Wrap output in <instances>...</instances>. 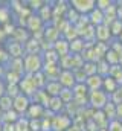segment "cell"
<instances>
[{
    "label": "cell",
    "instance_id": "6da1fadb",
    "mask_svg": "<svg viewBox=\"0 0 122 131\" xmlns=\"http://www.w3.org/2000/svg\"><path fill=\"white\" fill-rule=\"evenodd\" d=\"M87 102L90 104L91 110H102L104 105L108 102V95L104 93L102 90H93V92H89L87 95Z\"/></svg>",
    "mask_w": 122,
    "mask_h": 131
},
{
    "label": "cell",
    "instance_id": "7a4b0ae2",
    "mask_svg": "<svg viewBox=\"0 0 122 131\" xmlns=\"http://www.w3.org/2000/svg\"><path fill=\"white\" fill-rule=\"evenodd\" d=\"M69 5L79 15H89L91 11L95 9L96 2L95 0H72V2H69Z\"/></svg>",
    "mask_w": 122,
    "mask_h": 131
},
{
    "label": "cell",
    "instance_id": "3957f363",
    "mask_svg": "<svg viewBox=\"0 0 122 131\" xmlns=\"http://www.w3.org/2000/svg\"><path fill=\"white\" fill-rule=\"evenodd\" d=\"M73 124V121L69 117V114H55L50 119L52 131H67V128Z\"/></svg>",
    "mask_w": 122,
    "mask_h": 131
},
{
    "label": "cell",
    "instance_id": "277c9868",
    "mask_svg": "<svg viewBox=\"0 0 122 131\" xmlns=\"http://www.w3.org/2000/svg\"><path fill=\"white\" fill-rule=\"evenodd\" d=\"M25 67L29 73H34V75L41 72L43 70V57L38 53H32V55L29 53V57H26V60H25Z\"/></svg>",
    "mask_w": 122,
    "mask_h": 131
},
{
    "label": "cell",
    "instance_id": "5b68a950",
    "mask_svg": "<svg viewBox=\"0 0 122 131\" xmlns=\"http://www.w3.org/2000/svg\"><path fill=\"white\" fill-rule=\"evenodd\" d=\"M95 40H96L98 43H107V44H110V41L113 40V37H111V34H110L108 26H105V25L96 26V28H95Z\"/></svg>",
    "mask_w": 122,
    "mask_h": 131
},
{
    "label": "cell",
    "instance_id": "8992f818",
    "mask_svg": "<svg viewBox=\"0 0 122 131\" xmlns=\"http://www.w3.org/2000/svg\"><path fill=\"white\" fill-rule=\"evenodd\" d=\"M58 82L63 89H73L76 81H75V76H73V72L72 70H61L60 76H58Z\"/></svg>",
    "mask_w": 122,
    "mask_h": 131
},
{
    "label": "cell",
    "instance_id": "52a82bcc",
    "mask_svg": "<svg viewBox=\"0 0 122 131\" xmlns=\"http://www.w3.org/2000/svg\"><path fill=\"white\" fill-rule=\"evenodd\" d=\"M52 49L55 50V53H57L60 58H61V57H66V55H69V53H70V50H69V41H67V40H64V38H58V40L54 43Z\"/></svg>",
    "mask_w": 122,
    "mask_h": 131
},
{
    "label": "cell",
    "instance_id": "ba28073f",
    "mask_svg": "<svg viewBox=\"0 0 122 131\" xmlns=\"http://www.w3.org/2000/svg\"><path fill=\"white\" fill-rule=\"evenodd\" d=\"M115 20H118V8L115 5V2L104 11V25L105 26H110Z\"/></svg>",
    "mask_w": 122,
    "mask_h": 131
},
{
    "label": "cell",
    "instance_id": "9c48e42d",
    "mask_svg": "<svg viewBox=\"0 0 122 131\" xmlns=\"http://www.w3.org/2000/svg\"><path fill=\"white\" fill-rule=\"evenodd\" d=\"M87 20H89V25L95 26V28L99 26V25H104V12L99 11V9L95 6V9L87 15Z\"/></svg>",
    "mask_w": 122,
    "mask_h": 131
},
{
    "label": "cell",
    "instance_id": "30bf717a",
    "mask_svg": "<svg viewBox=\"0 0 122 131\" xmlns=\"http://www.w3.org/2000/svg\"><path fill=\"white\" fill-rule=\"evenodd\" d=\"M86 87H87V90L89 92H93V90H101V87H102V76H99L98 73L96 75H93V76H89L87 79H86Z\"/></svg>",
    "mask_w": 122,
    "mask_h": 131
},
{
    "label": "cell",
    "instance_id": "8fae6325",
    "mask_svg": "<svg viewBox=\"0 0 122 131\" xmlns=\"http://www.w3.org/2000/svg\"><path fill=\"white\" fill-rule=\"evenodd\" d=\"M118 87H119L118 82H116L111 76H105V78H102V87H101V90H102L104 93H107L108 96H110Z\"/></svg>",
    "mask_w": 122,
    "mask_h": 131
},
{
    "label": "cell",
    "instance_id": "7c38bea8",
    "mask_svg": "<svg viewBox=\"0 0 122 131\" xmlns=\"http://www.w3.org/2000/svg\"><path fill=\"white\" fill-rule=\"evenodd\" d=\"M46 93H47V96H50V98H55V96H60L61 90H63V87L60 85V82L58 81H49V82H46Z\"/></svg>",
    "mask_w": 122,
    "mask_h": 131
},
{
    "label": "cell",
    "instance_id": "4fadbf2b",
    "mask_svg": "<svg viewBox=\"0 0 122 131\" xmlns=\"http://www.w3.org/2000/svg\"><path fill=\"white\" fill-rule=\"evenodd\" d=\"M47 108L54 113V116H55V114H60V111L64 108V102H63L58 96L50 98L49 99V104H47Z\"/></svg>",
    "mask_w": 122,
    "mask_h": 131
},
{
    "label": "cell",
    "instance_id": "5bb4252c",
    "mask_svg": "<svg viewBox=\"0 0 122 131\" xmlns=\"http://www.w3.org/2000/svg\"><path fill=\"white\" fill-rule=\"evenodd\" d=\"M102 113H104V116L107 117V121L110 122V121H113V119H116V105L113 104V102H107L105 105H104V108L101 110Z\"/></svg>",
    "mask_w": 122,
    "mask_h": 131
},
{
    "label": "cell",
    "instance_id": "9a60e30c",
    "mask_svg": "<svg viewBox=\"0 0 122 131\" xmlns=\"http://www.w3.org/2000/svg\"><path fill=\"white\" fill-rule=\"evenodd\" d=\"M29 99L28 96H23V95H18L15 101H14V107H15V110H18V111H26L28 108H29Z\"/></svg>",
    "mask_w": 122,
    "mask_h": 131
},
{
    "label": "cell",
    "instance_id": "2e32d148",
    "mask_svg": "<svg viewBox=\"0 0 122 131\" xmlns=\"http://www.w3.org/2000/svg\"><path fill=\"white\" fill-rule=\"evenodd\" d=\"M104 61H105L108 66H116V64H119V53H116L115 50L108 49V50H107V53L104 55Z\"/></svg>",
    "mask_w": 122,
    "mask_h": 131
},
{
    "label": "cell",
    "instance_id": "e0dca14e",
    "mask_svg": "<svg viewBox=\"0 0 122 131\" xmlns=\"http://www.w3.org/2000/svg\"><path fill=\"white\" fill-rule=\"evenodd\" d=\"M41 26H43V21L40 20V17L37 15H30L29 18H28V29L30 31H40L41 29Z\"/></svg>",
    "mask_w": 122,
    "mask_h": 131
},
{
    "label": "cell",
    "instance_id": "ac0fdd59",
    "mask_svg": "<svg viewBox=\"0 0 122 131\" xmlns=\"http://www.w3.org/2000/svg\"><path fill=\"white\" fill-rule=\"evenodd\" d=\"M29 116L34 119V117H40L44 114V107H41L40 104H30L29 105Z\"/></svg>",
    "mask_w": 122,
    "mask_h": 131
},
{
    "label": "cell",
    "instance_id": "d6986e66",
    "mask_svg": "<svg viewBox=\"0 0 122 131\" xmlns=\"http://www.w3.org/2000/svg\"><path fill=\"white\" fill-rule=\"evenodd\" d=\"M108 72H110V66L107 64L104 60H101V61L96 63V73H98L99 76L105 78V76H108Z\"/></svg>",
    "mask_w": 122,
    "mask_h": 131
},
{
    "label": "cell",
    "instance_id": "ffe728a7",
    "mask_svg": "<svg viewBox=\"0 0 122 131\" xmlns=\"http://www.w3.org/2000/svg\"><path fill=\"white\" fill-rule=\"evenodd\" d=\"M22 90H23L26 95H30V93L37 92V85H35L34 79H23V81H22Z\"/></svg>",
    "mask_w": 122,
    "mask_h": 131
},
{
    "label": "cell",
    "instance_id": "44dd1931",
    "mask_svg": "<svg viewBox=\"0 0 122 131\" xmlns=\"http://www.w3.org/2000/svg\"><path fill=\"white\" fill-rule=\"evenodd\" d=\"M108 29H110V34H111L113 38H118L122 32V21L121 20H115V21L108 26Z\"/></svg>",
    "mask_w": 122,
    "mask_h": 131
},
{
    "label": "cell",
    "instance_id": "7402d4cb",
    "mask_svg": "<svg viewBox=\"0 0 122 131\" xmlns=\"http://www.w3.org/2000/svg\"><path fill=\"white\" fill-rule=\"evenodd\" d=\"M108 101L110 102H113L115 105H119V104H122V85H119L110 96H108Z\"/></svg>",
    "mask_w": 122,
    "mask_h": 131
},
{
    "label": "cell",
    "instance_id": "603a6c76",
    "mask_svg": "<svg viewBox=\"0 0 122 131\" xmlns=\"http://www.w3.org/2000/svg\"><path fill=\"white\" fill-rule=\"evenodd\" d=\"M81 70L84 72V75H86L87 78H89V76H93V75H96V63H93V61L84 63V66H83Z\"/></svg>",
    "mask_w": 122,
    "mask_h": 131
},
{
    "label": "cell",
    "instance_id": "cb8c5ba5",
    "mask_svg": "<svg viewBox=\"0 0 122 131\" xmlns=\"http://www.w3.org/2000/svg\"><path fill=\"white\" fill-rule=\"evenodd\" d=\"M58 98L64 102V105H66V104H70V102L73 101V92H72V89H63Z\"/></svg>",
    "mask_w": 122,
    "mask_h": 131
},
{
    "label": "cell",
    "instance_id": "d4e9b609",
    "mask_svg": "<svg viewBox=\"0 0 122 131\" xmlns=\"http://www.w3.org/2000/svg\"><path fill=\"white\" fill-rule=\"evenodd\" d=\"M107 130L108 131H122V121H119V119L110 121L108 125H107Z\"/></svg>",
    "mask_w": 122,
    "mask_h": 131
},
{
    "label": "cell",
    "instance_id": "484cf974",
    "mask_svg": "<svg viewBox=\"0 0 122 131\" xmlns=\"http://www.w3.org/2000/svg\"><path fill=\"white\" fill-rule=\"evenodd\" d=\"M95 2H96V8H98L99 11H102V12L113 3L111 0H95Z\"/></svg>",
    "mask_w": 122,
    "mask_h": 131
},
{
    "label": "cell",
    "instance_id": "4316f807",
    "mask_svg": "<svg viewBox=\"0 0 122 131\" xmlns=\"http://www.w3.org/2000/svg\"><path fill=\"white\" fill-rule=\"evenodd\" d=\"M116 119L122 121V104L116 105Z\"/></svg>",
    "mask_w": 122,
    "mask_h": 131
},
{
    "label": "cell",
    "instance_id": "83f0119b",
    "mask_svg": "<svg viewBox=\"0 0 122 131\" xmlns=\"http://www.w3.org/2000/svg\"><path fill=\"white\" fill-rule=\"evenodd\" d=\"M116 40H118V41H119V43H121V44H122V32H121V35H119V37H118Z\"/></svg>",
    "mask_w": 122,
    "mask_h": 131
},
{
    "label": "cell",
    "instance_id": "f1b7e54d",
    "mask_svg": "<svg viewBox=\"0 0 122 131\" xmlns=\"http://www.w3.org/2000/svg\"><path fill=\"white\" fill-rule=\"evenodd\" d=\"M98 131H108L107 128H102V130H98Z\"/></svg>",
    "mask_w": 122,
    "mask_h": 131
},
{
    "label": "cell",
    "instance_id": "f546056e",
    "mask_svg": "<svg viewBox=\"0 0 122 131\" xmlns=\"http://www.w3.org/2000/svg\"><path fill=\"white\" fill-rule=\"evenodd\" d=\"M2 90H3V89H2V85H0V95H2Z\"/></svg>",
    "mask_w": 122,
    "mask_h": 131
}]
</instances>
